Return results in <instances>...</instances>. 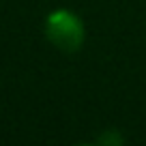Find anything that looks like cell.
I'll return each mask as SVG.
<instances>
[{
    "label": "cell",
    "mask_w": 146,
    "mask_h": 146,
    "mask_svg": "<svg viewBox=\"0 0 146 146\" xmlns=\"http://www.w3.org/2000/svg\"><path fill=\"white\" fill-rule=\"evenodd\" d=\"M45 36L54 47L60 52H78L84 45L86 28L80 15L69 9H56L45 17Z\"/></svg>",
    "instance_id": "1"
}]
</instances>
